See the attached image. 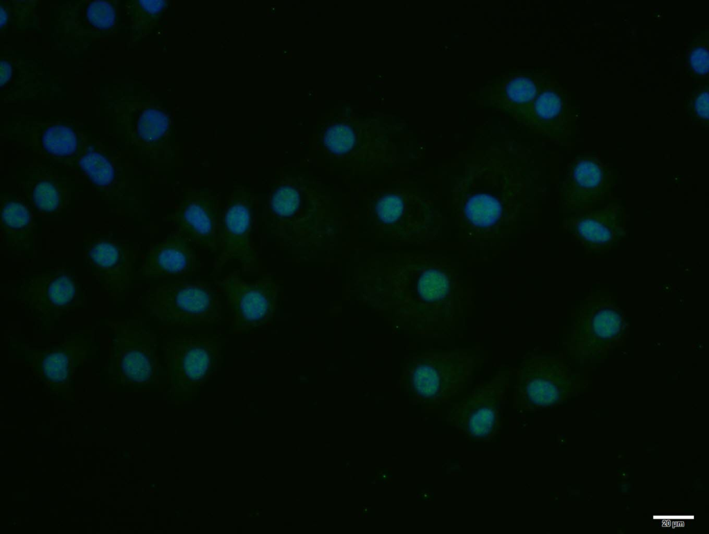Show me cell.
Returning <instances> with one entry per match:
<instances>
[{
	"label": "cell",
	"mask_w": 709,
	"mask_h": 534,
	"mask_svg": "<svg viewBox=\"0 0 709 534\" xmlns=\"http://www.w3.org/2000/svg\"><path fill=\"white\" fill-rule=\"evenodd\" d=\"M627 325L620 308L601 299L582 309L573 337L583 355H596L618 344L625 335Z\"/></svg>",
	"instance_id": "cell-11"
},
{
	"label": "cell",
	"mask_w": 709,
	"mask_h": 534,
	"mask_svg": "<svg viewBox=\"0 0 709 534\" xmlns=\"http://www.w3.org/2000/svg\"><path fill=\"white\" fill-rule=\"evenodd\" d=\"M613 170L595 156H582L573 160L565 181L566 202L582 210L594 208L611 192Z\"/></svg>",
	"instance_id": "cell-13"
},
{
	"label": "cell",
	"mask_w": 709,
	"mask_h": 534,
	"mask_svg": "<svg viewBox=\"0 0 709 534\" xmlns=\"http://www.w3.org/2000/svg\"><path fill=\"white\" fill-rule=\"evenodd\" d=\"M87 348L86 340L68 339L58 345L35 351L30 367L35 375L50 385L66 384L82 364Z\"/></svg>",
	"instance_id": "cell-15"
},
{
	"label": "cell",
	"mask_w": 709,
	"mask_h": 534,
	"mask_svg": "<svg viewBox=\"0 0 709 534\" xmlns=\"http://www.w3.org/2000/svg\"><path fill=\"white\" fill-rule=\"evenodd\" d=\"M198 263L195 245L174 231L151 245L145 254L141 271L147 278H178L195 273Z\"/></svg>",
	"instance_id": "cell-14"
},
{
	"label": "cell",
	"mask_w": 709,
	"mask_h": 534,
	"mask_svg": "<svg viewBox=\"0 0 709 534\" xmlns=\"http://www.w3.org/2000/svg\"><path fill=\"white\" fill-rule=\"evenodd\" d=\"M514 369L501 370L491 379L476 384L448 409L451 427L472 441H490L501 430L510 378Z\"/></svg>",
	"instance_id": "cell-3"
},
{
	"label": "cell",
	"mask_w": 709,
	"mask_h": 534,
	"mask_svg": "<svg viewBox=\"0 0 709 534\" xmlns=\"http://www.w3.org/2000/svg\"><path fill=\"white\" fill-rule=\"evenodd\" d=\"M220 196L209 189L189 188L177 203L169 220L194 245L217 253L222 213Z\"/></svg>",
	"instance_id": "cell-8"
},
{
	"label": "cell",
	"mask_w": 709,
	"mask_h": 534,
	"mask_svg": "<svg viewBox=\"0 0 709 534\" xmlns=\"http://www.w3.org/2000/svg\"><path fill=\"white\" fill-rule=\"evenodd\" d=\"M480 355L469 349L442 350L418 358L411 372L416 398L433 406L446 404L472 383Z\"/></svg>",
	"instance_id": "cell-2"
},
{
	"label": "cell",
	"mask_w": 709,
	"mask_h": 534,
	"mask_svg": "<svg viewBox=\"0 0 709 534\" xmlns=\"http://www.w3.org/2000/svg\"><path fill=\"white\" fill-rule=\"evenodd\" d=\"M12 72L11 66L7 62L1 63V86L3 85L10 77Z\"/></svg>",
	"instance_id": "cell-31"
},
{
	"label": "cell",
	"mask_w": 709,
	"mask_h": 534,
	"mask_svg": "<svg viewBox=\"0 0 709 534\" xmlns=\"http://www.w3.org/2000/svg\"><path fill=\"white\" fill-rule=\"evenodd\" d=\"M256 202L254 194L244 186H236L227 196L220 217L219 248L214 262L217 270L231 260L246 268L257 262Z\"/></svg>",
	"instance_id": "cell-5"
},
{
	"label": "cell",
	"mask_w": 709,
	"mask_h": 534,
	"mask_svg": "<svg viewBox=\"0 0 709 534\" xmlns=\"http://www.w3.org/2000/svg\"><path fill=\"white\" fill-rule=\"evenodd\" d=\"M87 17L93 26L100 29H107L114 22L115 12L112 6L107 2L96 1L89 6Z\"/></svg>",
	"instance_id": "cell-24"
},
{
	"label": "cell",
	"mask_w": 709,
	"mask_h": 534,
	"mask_svg": "<svg viewBox=\"0 0 709 534\" xmlns=\"http://www.w3.org/2000/svg\"><path fill=\"white\" fill-rule=\"evenodd\" d=\"M80 166L96 185L105 186L113 180L114 172L109 161L98 152H89L82 157Z\"/></svg>",
	"instance_id": "cell-21"
},
{
	"label": "cell",
	"mask_w": 709,
	"mask_h": 534,
	"mask_svg": "<svg viewBox=\"0 0 709 534\" xmlns=\"http://www.w3.org/2000/svg\"><path fill=\"white\" fill-rule=\"evenodd\" d=\"M7 19V15L3 8L1 7V26H2Z\"/></svg>",
	"instance_id": "cell-32"
},
{
	"label": "cell",
	"mask_w": 709,
	"mask_h": 534,
	"mask_svg": "<svg viewBox=\"0 0 709 534\" xmlns=\"http://www.w3.org/2000/svg\"><path fill=\"white\" fill-rule=\"evenodd\" d=\"M139 3L146 11L151 13L159 11L163 4L162 1H139Z\"/></svg>",
	"instance_id": "cell-30"
},
{
	"label": "cell",
	"mask_w": 709,
	"mask_h": 534,
	"mask_svg": "<svg viewBox=\"0 0 709 534\" xmlns=\"http://www.w3.org/2000/svg\"><path fill=\"white\" fill-rule=\"evenodd\" d=\"M354 136L352 130L343 125H336L330 127L326 132L325 142L326 146L334 153H344L352 146Z\"/></svg>",
	"instance_id": "cell-23"
},
{
	"label": "cell",
	"mask_w": 709,
	"mask_h": 534,
	"mask_svg": "<svg viewBox=\"0 0 709 534\" xmlns=\"http://www.w3.org/2000/svg\"><path fill=\"white\" fill-rule=\"evenodd\" d=\"M221 342L201 335L172 337L165 346L168 375L174 385L193 386L213 375L220 366Z\"/></svg>",
	"instance_id": "cell-7"
},
{
	"label": "cell",
	"mask_w": 709,
	"mask_h": 534,
	"mask_svg": "<svg viewBox=\"0 0 709 534\" xmlns=\"http://www.w3.org/2000/svg\"><path fill=\"white\" fill-rule=\"evenodd\" d=\"M45 150L56 156H66L75 152L77 140L75 133L69 127L55 125L48 128L42 138Z\"/></svg>",
	"instance_id": "cell-20"
},
{
	"label": "cell",
	"mask_w": 709,
	"mask_h": 534,
	"mask_svg": "<svg viewBox=\"0 0 709 534\" xmlns=\"http://www.w3.org/2000/svg\"><path fill=\"white\" fill-rule=\"evenodd\" d=\"M568 226L580 245L593 254L616 248L627 234L624 208L614 202L599 208L578 210L569 217Z\"/></svg>",
	"instance_id": "cell-10"
},
{
	"label": "cell",
	"mask_w": 709,
	"mask_h": 534,
	"mask_svg": "<svg viewBox=\"0 0 709 534\" xmlns=\"http://www.w3.org/2000/svg\"><path fill=\"white\" fill-rule=\"evenodd\" d=\"M221 294L210 283L174 279L156 287L147 306L162 323L182 328H199L218 322Z\"/></svg>",
	"instance_id": "cell-1"
},
{
	"label": "cell",
	"mask_w": 709,
	"mask_h": 534,
	"mask_svg": "<svg viewBox=\"0 0 709 534\" xmlns=\"http://www.w3.org/2000/svg\"><path fill=\"white\" fill-rule=\"evenodd\" d=\"M535 109L537 114L544 118L556 116L561 109L559 97L553 92L542 94L537 100Z\"/></svg>",
	"instance_id": "cell-28"
},
{
	"label": "cell",
	"mask_w": 709,
	"mask_h": 534,
	"mask_svg": "<svg viewBox=\"0 0 709 534\" xmlns=\"http://www.w3.org/2000/svg\"><path fill=\"white\" fill-rule=\"evenodd\" d=\"M80 285L69 272L55 270L29 278L22 291L24 301L45 319H59L82 301Z\"/></svg>",
	"instance_id": "cell-12"
},
{
	"label": "cell",
	"mask_w": 709,
	"mask_h": 534,
	"mask_svg": "<svg viewBox=\"0 0 709 534\" xmlns=\"http://www.w3.org/2000/svg\"><path fill=\"white\" fill-rule=\"evenodd\" d=\"M574 380L568 365L557 356L528 353L517 369L514 408L532 412L556 406L571 395Z\"/></svg>",
	"instance_id": "cell-4"
},
{
	"label": "cell",
	"mask_w": 709,
	"mask_h": 534,
	"mask_svg": "<svg viewBox=\"0 0 709 534\" xmlns=\"http://www.w3.org/2000/svg\"><path fill=\"white\" fill-rule=\"evenodd\" d=\"M168 129V119L161 112L149 109L141 115L138 123V133L147 143H155L165 134Z\"/></svg>",
	"instance_id": "cell-22"
},
{
	"label": "cell",
	"mask_w": 709,
	"mask_h": 534,
	"mask_svg": "<svg viewBox=\"0 0 709 534\" xmlns=\"http://www.w3.org/2000/svg\"><path fill=\"white\" fill-rule=\"evenodd\" d=\"M109 367L126 382H148L159 368L155 337L133 325H117L109 357Z\"/></svg>",
	"instance_id": "cell-9"
},
{
	"label": "cell",
	"mask_w": 709,
	"mask_h": 534,
	"mask_svg": "<svg viewBox=\"0 0 709 534\" xmlns=\"http://www.w3.org/2000/svg\"><path fill=\"white\" fill-rule=\"evenodd\" d=\"M93 274L107 290L121 292L129 285V258L116 242L100 240L91 243L86 253Z\"/></svg>",
	"instance_id": "cell-16"
},
{
	"label": "cell",
	"mask_w": 709,
	"mask_h": 534,
	"mask_svg": "<svg viewBox=\"0 0 709 534\" xmlns=\"http://www.w3.org/2000/svg\"><path fill=\"white\" fill-rule=\"evenodd\" d=\"M694 110L697 116L702 120L708 119V89L699 91L694 99Z\"/></svg>",
	"instance_id": "cell-29"
},
{
	"label": "cell",
	"mask_w": 709,
	"mask_h": 534,
	"mask_svg": "<svg viewBox=\"0 0 709 534\" xmlns=\"http://www.w3.org/2000/svg\"><path fill=\"white\" fill-rule=\"evenodd\" d=\"M233 329L248 332L263 328L273 318L277 287L269 277L246 281L234 270L217 281Z\"/></svg>",
	"instance_id": "cell-6"
},
{
	"label": "cell",
	"mask_w": 709,
	"mask_h": 534,
	"mask_svg": "<svg viewBox=\"0 0 709 534\" xmlns=\"http://www.w3.org/2000/svg\"><path fill=\"white\" fill-rule=\"evenodd\" d=\"M501 206L497 199L488 194H476L469 199L465 206V215L477 226L494 224L500 216Z\"/></svg>",
	"instance_id": "cell-18"
},
{
	"label": "cell",
	"mask_w": 709,
	"mask_h": 534,
	"mask_svg": "<svg viewBox=\"0 0 709 534\" xmlns=\"http://www.w3.org/2000/svg\"><path fill=\"white\" fill-rule=\"evenodd\" d=\"M506 91L508 97L514 102L525 103L532 99L536 87L530 80L517 78L509 82Z\"/></svg>",
	"instance_id": "cell-25"
},
{
	"label": "cell",
	"mask_w": 709,
	"mask_h": 534,
	"mask_svg": "<svg viewBox=\"0 0 709 534\" xmlns=\"http://www.w3.org/2000/svg\"><path fill=\"white\" fill-rule=\"evenodd\" d=\"M708 42L696 43L689 52L690 66L699 75H706L708 72Z\"/></svg>",
	"instance_id": "cell-26"
},
{
	"label": "cell",
	"mask_w": 709,
	"mask_h": 534,
	"mask_svg": "<svg viewBox=\"0 0 709 534\" xmlns=\"http://www.w3.org/2000/svg\"><path fill=\"white\" fill-rule=\"evenodd\" d=\"M402 202L399 197L389 195L379 201L377 211L379 217L384 222H393L400 217L402 213Z\"/></svg>",
	"instance_id": "cell-27"
},
{
	"label": "cell",
	"mask_w": 709,
	"mask_h": 534,
	"mask_svg": "<svg viewBox=\"0 0 709 534\" xmlns=\"http://www.w3.org/2000/svg\"><path fill=\"white\" fill-rule=\"evenodd\" d=\"M30 199L35 206L45 213L57 210L63 200L59 184L48 179H40L29 190Z\"/></svg>",
	"instance_id": "cell-19"
},
{
	"label": "cell",
	"mask_w": 709,
	"mask_h": 534,
	"mask_svg": "<svg viewBox=\"0 0 709 534\" xmlns=\"http://www.w3.org/2000/svg\"><path fill=\"white\" fill-rule=\"evenodd\" d=\"M1 226L6 235L24 240L29 237L31 217L26 206L20 202L9 201L1 209Z\"/></svg>",
	"instance_id": "cell-17"
}]
</instances>
